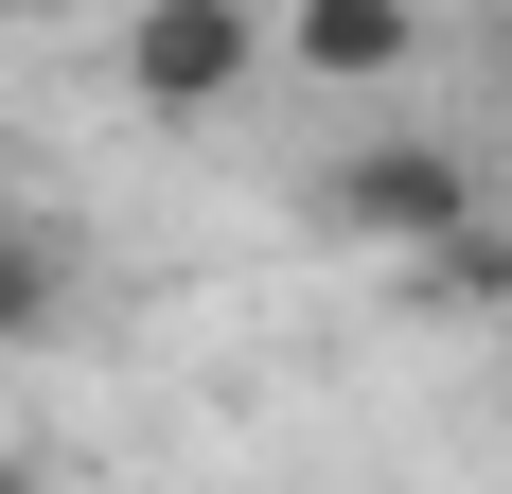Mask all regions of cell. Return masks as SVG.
<instances>
[{"instance_id":"1","label":"cell","mask_w":512,"mask_h":494,"mask_svg":"<svg viewBox=\"0 0 512 494\" xmlns=\"http://www.w3.org/2000/svg\"><path fill=\"white\" fill-rule=\"evenodd\" d=\"M318 212L354 247H389V265H424L442 230H477V159L460 142H354L336 177H318Z\"/></svg>"},{"instance_id":"2","label":"cell","mask_w":512,"mask_h":494,"mask_svg":"<svg viewBox=\"0 0 512 494\" xmlns=\"http://www.w3.org/2000/svg\"><path fill=\"white\" fill-rule=\"evenodd\" d=\"M248 71H265V18H248V0H159V18H124V89H142L159 124L230 106Z\"/></svg>"},{"instance_id":"3","label":"cell","mask_w":512,"mask_h":494,"mask_svg":"<svg viewBox=\"0 0 512 494\" xmlns=\"http://www.w3.org/2000/svg\"><path fill=\"white\" fill-rule=\"evenodd\" d=\"M407 53H424L407 0H301V18L265 36V71H301V89H389Z\"/></svg>"},{"instance_id":"4","label":"cell","mask_w":512,"mask_h":494,"mask_svg":"<svg viewBox=\"0 0 512 494\" xmlns=\"http://www.w3.org/2000/svg\"><path fill=\"white\" fill-rule=\"evenodd\" d=\"M71 318V230L53 212H0V353H36Z\"/></svg>"},{"instance_id":"5","label":"cell","mask_w":512,"mask_h":494,"mask_svg":"<svg viewBox=\"0 0 512 494\" xmlns=\"http://www.w3.org/2000/svg\"><path fill=\"white\" fill-rule=\"evenodd\" d=\"M424 318H512V230H442L424 265H389Z\"/></svg>"},{"instance_id":"6","label":"cell","mask_w":512,"mask_h":494,"mask_svg":"<svg viewBox=\"0 0 512 494\" xmlns=\"http://www.w3.org/2000/svg\"><path fill=\"white\" fill-rule=\"evenodd\" d=\"M0 494H36V459H18V442H0Z\"/></svg>"}]
</instances>
